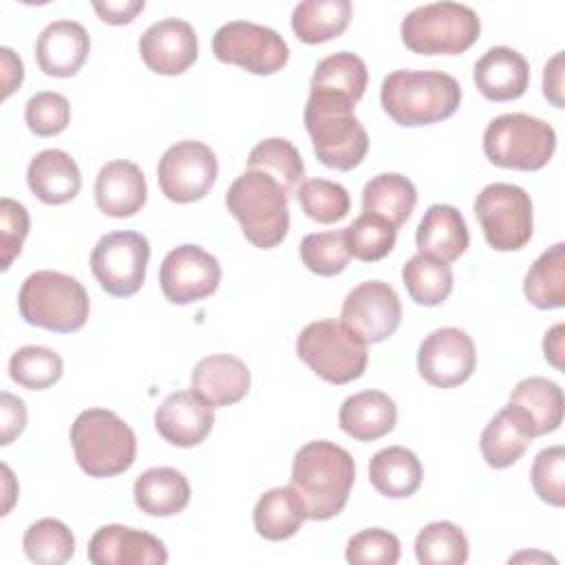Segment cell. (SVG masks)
<instances>
[{
	"instance_id": "obj_48",
	"label": "cell",
	"mask_w": 565,
	"mask_h": 565,
	"mask_svg": "<svg viewBox=\"0 0 565 565\" xmlns=\"http://www.w3.org/2000/svg\"><path fill=\"white\" fill-rule=\"evenodd\" d=\"M26 426L24 402L9 391L0 393V444L9 446Z\"/></svg>"
},
{
	"instance_id": "obj_36",
	"label": "cell",
	"mask_w": 565,
	"mask_h": 565,
	"mask_svg": "<svg viewBox=\"0 0 565 565\" xmlns=\"http://www.w3.org/2000/svg\"><path fill=\"white\" fill-rule=\"evenodd\" d=\"M247 170L269 174L274 181L280 183L285 194L298 192L305 179L302 157L296 146L285 137H269L258 141L247 157Z\"/></svg>"
},
{
	"instance_id": "obj_17",
	"label": "cell",
	"mask_w": 565,
	"mask_h": 565,
	"mask_svg": "<svg viewBox=\"0 0 565 565\" xmlns=\"http://www.w3.org/2000/svg\"><path fill=\"white\" fill-rule=\"evenodd\" d=\"M139 53L150 71L159 75H179L188 71L199 55L194 26L181 18L157 20L141 33Z\"/></svg>"
},
{
	"instance_id": "obj_34",
	"label": "cell",
	"mask_w": 565,
	"mask_h": 565,
	"mask_svg": "<svg viewBox=\"0 0 565 565\" xmlns=\"http://www.w3.org/2000/svg\"><path fill=\"white\" fill-rule=\"evenodd\" d=\"M369 71L360 55L349 51H338L318 62L311 75V90H324L340 95L358 104L366 90Z\"/></svg>"
},
{
	"instance_id": "obj_27",
	"label": "cell",
	"mask_w": 565,
	"mask_h": 565,
	"mask_svg": "<svg viewBox=\"0 0 565 565\" xmlns=\"http://www.w3.org/2000/svg\"><path fill=\"white\" fill-rule=\"evenodd\" d=\"M397 422L393 397L382 391H360L349 395L338 413L340 428L358 441H375L388 435Z\"/></svg>"
},
{
	"instance_id": "obj_42",
	"label": "cell",
	"mask_w": 565,
	"mask_h": 565,
	"mask_svg": "<svg viewBox=\"0 0 565 565\" xmlns=\"http://www.w3.org/2000/svg\"><path fill=\"white\" fill-rule=\"evenodd\" d=\"M351 252L344 230H327L307 234L300 241L302 265L318 276H335L349 265Z\"/></svg>"
},
{
	"instance_id": "obj_37",
	"label": "cell",
	"mask_w": 565,
	"mask_h": 565,
	"mask_svg": "<svg viewBox=\"0 0 565 565\" xmlns=\"http://www.w3.org/2000/svg\"><path fill=\"white\" fill-rule=\"evenodd\" d=\"M402 280L408 296L424 307L441 305L452 291V269L446 260L428 254L411 256L402 267Z\"/></svg>"
},
{
	"instance_id": "obj_43",
	"label": "cell",
	"mask_w": 565,
	"mask_h": 565,
	"mask_svg": "<svg viewBox=\"0 0 565 565\" xmlns=\"http://www.w3.org/2000/svg\"><path fill=\"white\" fill-rule=\"evenodd\" d=\"M298 203L302 212L318 223H335L351 210V199L344 185L329 179H307L300 183Z\"/></svg>"
},
{
	"instance_id": "obj_23",
	"label": "cell",
	"mask_w": 565,
	"mask_h": 565,
	"mask_svg": "<svg viewBox=\"0 0 565 565\" xmlns=\"http://www.w3.org/2000/svg\"><path fill=\"white\" fill-rule=\"evenodd\" d=\"M190 384L192 391L205 397L212 406H232L247 395L252 375L241 358L214 353L194 364Z\"/></svg>"
},
{
	"instance_id": "obj_10",
	"label": "cell",
	"mask_w": 565,
	"mask_h": 565,
	"mask_svg": "<svg viewBox=\"0 0 565 565\" xmlns=\"http://www.w3.org/2000/svg\"><path fill=\"white\" fill-rule=\"evenodd\" d=\"M475 216L483 230L488 245L497 252L521 249L532 238V199L521 185H486L475 199Z\"/></svg>"
},
{
	"instance_id": "obj_5",
	"label": "cell",
	"mask_w": 565,
	"mask_h": 565,
	"mask_svg": "<svg viewBox=\"0 0 565 565\" xmlns=\"http://www.w3.org/2000/svg\"><path fill=\"white\" fill-rule=\"evenodd\" d=\"M71 444L79 468L95 479L126 472L137 455L132 428L106 408L82 411L71 426Z\"/></svg>"
},
{
	"instance_id": "obj_18",
	"label": "cell",
	"mask_w": 565,
	"mask_h": 565,
	"mask_svg": "<svg viewBox=\"0 0 565 565\" xmlns=\"http://www.w3.org/2000/svg\"><path fill=\"white\" fill-rule=\"evenodd\" d=\"M86 554L93 565H163L168 561V550L157 536L119 523L102 525L90 536Z\"/></svg>"
},
{
	"instance_id": "obj_11",
	"label": "cell",
	"mask_w": 565,
	"mask_h": 565,
	"mask_svg": "<svg viewBox=\"0 0 565 565\" xmlns=\"http://www.w3.org/2000/svg\"><path fill=\"white\" fill-rule=\"evenodd\" d=\"M150 243L132 230L104 234L90 252V269L99 287L117 298L137 294L146 280Z\"/></svg>"
},
{
	"instance_id": "obj_40",
	"label": "cell",
	"mask_w": 565,
	"mask_h": 565,
	"mask_svg": "<svg viewBox=\"0 0 565 565\" xmlns=\"http://www.w3.org/2000/svg\"><path fill=\"white\" fill-rule=\"evenodd\" d=\"M64 373V362L57 351L40 344L20 347L9 360V377L29 391L53 386Z\"/></svg>"
},
{
	"instance_id": "obj_49",
	"label": "cell",
	"mask_w": 565,
	"mask_h": 565,
	"mask_svg": "<svg viewBox=\"0 0 565 565\" xmlns=\"http://www.w3.org/2000/svg\"><path fill=\"white\" fill-rule=\"evenodd\" d=\"M146 7L143 0H106V2H93V9L97 15L108 24H130L137 13H141Z\"/></svg>"
},
{
	"instance_id": "obj_29",
	"label": "cell",
	"mask_w": 565,
	"mask_h": 565,
	"mask_svg": "<svg viewBox=\"0 0 565 565\" xmlns=\"http://www.w3.org/2000/svg\"><path fill=\"white\" fill-rule=\"evenodd\" d=\"M369 479L380 494L388 499H406L419 490L424 468L413 450L404 446H388L371 457Z\"/></svg>"
},
{
	"instance_id": "obj_15",
	"label": "cell",
	"mask_w": 565,
	"mask_h": 565,
	"mask_svg": "<svg viewBox=\"0 0 565 565\" xmlns=\"http://www.w3.org/2000/svg\"><path fill=\"white\" fill-rule=\"evenodd\" d=\"M221 265L201 245H179L166 254L159 269V285L172 305H190L216 291Z\"/></svg>"
},
{
	"instance_id": "obj_12",
	"label": "cell",
	"mask_w": 565,
	"mask_h": 565,
	"mask_svg": "<svg viewBox=\"0 0 565 565\" xmlns=\"http://www.w3.org/2000/svg\"><path fill=\"white\" fill-rule=\"evenodd\" d=\"M216 60L236 64L254 75H271L289 60V46L282 35L265 24L232 20L216 29L212 38Z\"/></svg>"
},
{
	"instance_id": "obj_21",
	"label": "cell",
	"mask_w": 565,
	"mask_h": 565,
	"mask_svg": "<svg viewBox=\"0 0 565 565\" xmlns=\"http://www.w3.org/2000/svg\"><path fill=\"white\" fill-rule=\"evenodd\" d=\"M148 199V185L141 168L128 159H115L99 168L95 179V203L113 218L137 214Z\"/></svg>"
},
{
	"instance_id": "obj_50",
	"label": "cell",
	"mask_w": 565,
	"mask_h": 565,
	"mask_svg": "<svg viewBox=\"0 0 565 565\" xmlns=\"http://www.w3.org/2000/svg\"><path fill=\"white\" fill-rule=\"evenodd\" d=\"M543 95L556 108H563V51L554 53L543 68Z\"/></svg>"
},
{
	"instance_id": "obj_2",
	"label": "cell",
	"mask_w": 565,
	"mask_h": 565,
	"mask_svg": "<svg viewBox=\"0 0 565 565\" xmlns=\"http://www.w3.org/2000/svg\"><path fill=\"white\" fill-rule=\"evenodd\" d=\"M380 102L395 124L428 126L455 115L461 102V86L444 71L399 68L384 77Z\"/></svg>"
},
{
	"instance_id": "obj_47",
	"label": "cell",
	"mask_w": 565,
	"mask_h": 565,
	"mask_svg": "<svg viewBox=\"0 0 565 565\" xmlns=\"http://www.w3.org/2000/svg\"><path fill=\"white\" fill-rule=\"evenodd\" d=\"M29 212L26 207L15 201L4 196L0 201V254H2V271L11 267L13 258L22 252V243L29 234Z\"/></svg>"
},
{
	"instance_id": "obj_1",
	"label": "cell",
	"mask_w": 565,
	"mask_h": 565,
	"mask_svg": "<svg viewBox=\"0 0 565 565\" xmlns=\"http://www.w3.org/2000/svg\"><path fill=\"white\" fill-rule=\"evenodd\" d=\"M353 479V457L333 441H309L294 455L291 486L305 503L307 519L327 521L340 514L349 501Z\"/></svg>"
},
{
	"instance_id": "obj_16",
	"label": "cell",
	"mask_w": 565,
	"mask_h": 565,
	"mask_svg": "<svg viewBox=\"0 0 565 565\" xmlns=\"http://www.w3.org/2000/svg\"><path fill=\"white\" fill-rule=\"evenodd\" d=\"M477 366L472 338L457 327H441L428 333L417 351L419 375L439 388L463 384Z\"/></svg>"
},
{
	"instance_id": "obj_44",
	"label": "cell",
	"mask_w": 565,
	"mask_h": 565,
	"mask_svg": "<svg viewBox=\"0 0 565 565\" xmlns=\"http://www.w3.org/2000/svg\"><path fill=\"white\" fill-rule=\"evenodd\" d=\"M24 121L38 137L60 135L71 121V104L55 90H40L24 106Z\"/></svg>"
},
{
	"instance_id": "obj_46",
	"label": "cell",
	"mask_w": 565,
	"mask_h": 565,
	"mask_svg": "<svg viewBox=\"0 0 565 565\" xmlns=\"http://www.w3.org/2000/svg\"><path fill=\"white\" fill-rule=\"evenodd\" d=\"M530 479L541 501L561 508L565 503V448H543L532 463Z\"/></svg>"
},
{
	"instance_id": "obj_32",
	"label": "cell",
	"mask_w": 565,
	"mask_h": 565,
	"mask_svg": "<svg viewBox=\"0 0 565 565\" xmlns=\"http://www.w3.org/2000/svg\"><path fill=\"white\" fill-rule=\"evenodd\" d=\"M510 402L527 415L534 437L554 433L563 422V391L547 377L532 375L521 380L512 388Z\"/></svg>"
},
{
	"instance_id": "obj_4",
	"label": "cell",
	"mask_w": 565,
	"mask_h": 565,
	"mask_svg": "<svg viewBox=\"0 0 565 565\" xmlns=\"http://www.w3.org/2000/svg\"><path fill=\"white\" fill-rule=\"evenodd\" d=\"M225 205L243 227L245 238L271 249L287 236L289 205L287 194L278 181L258 170H245L232 181L225 192Z\"/></svg>"
},
{
	"instance_id": "obj_51",
	"label": "cell",
	"mask_w": 565,
	"mask_h": 565,
	"mask_svg": "<svg viewBox=\"0 0 565 565\" xmlns=\"http://www.w3.org/2000/svg\"><path fill=\"white\" fill-rule=\"evenodd\" d=\"M0 62H2V99H7L22 84L24 66H22V60L9 46L0 49Z\"/></svg>"
},
{
	"instance_id": "obj_41",
	"label": "cell",
	"mask_w": 565,
	"mask_h": 565,
	"mask_svg": "<svg viewBox=\"0 0 565 565\" xmlns=\"http://www.w3.org/2000/svg\"><path fill=\"white\" fill-rule=\"evenodd\" d=\"M351 256L362 263H375L384 258L397 241V227L377 214L362 212L349 227H344Z\"/></svg>"
},
{
	"instance_id": "obj_19",
	"label": "cell",
	"mask_w": 565,
	"mask_h": 565,
	"mask_svg": "<svg viewBox=\"0 0 565 565\" xmlns=\"http://www.w3.org/2000/svg\"><path fill=\"white\" fill-rule=\"evenodd\" d=\"M214 426V406L194 391L170 393L154 413L157 433L172 446H199Z\"/></svg>"
},
{
	"instance_id": "obj_22",
	"label": "cell",
	"mask_w": 565,
	"mask_h": 565,
	"mask_svg": "<svg viewBox=\"0 0 565 565\" xmlns=\"http://www.w3.org/2000/svg\"><path fill=\"white\" fill-rule=\"evenodd\" d=\"M472 79L486 99L510 102L527 90L530 64L516 49L492 46L477 60Z\"/></svg>"
},
{
	"instance_id": "obj_53",
	"label": "cell",
	"mask_w": 565,
	"mask_h": 565,
	"mask_svg": "<svg viewBox=\"0 0 565 565\" xmlns=\"http://www.w3.org/2000/svg\"><path fill=\"white\" fill-rule=\"evenodd\" d=\"M2 475H4V508H2V514H9L13 501H15V494H18V488L13 490V475H11V468L7 463H2Z\"/></svg>"
},
{
	"instance_id": "obj_26",
	"label": "cell",
	"mask_w": 565,
	"mask_h": 565,
	"mask_svg": "<svg viewBox=\"0 0 565 565\" xmlns=\"http://www.w3.org/2000/svg\"><path fill=\"white\" fill-rule=\"evenodd\" d=\"M415 243L419 254L452 263L468 249L470 243L466 218L455 205L435 203L424 212L417 225Z\"/></svg>"
},
{
	"instance_id": "obj_8",
	"label": "cell",
	"mask_w": 565,
	"mask_h": 565,
	"mask_svg": "<svg viewBox=\"0 0 565 565\" xmlns=\"http://www.w3.org/2000/svg\"><path fill=\"white\" fill-rule=\"evenodd\" d=\"M556 150L554 128L527 113L494 117L483 132V152L499 168L541 170Z\"/></svg>"
},
{
	"instance_id": "obj_38",
	"label": "cell",
	"mask_w": 565,
	"mask_h": 565,
	"mask_svg": "<svg viewBox=\"0 0 565 565\" xmlns=\"http://www.w3.org/2000/svg\"><path fill=\"white\" fill-rule=\"evenodd\" d=\"M468 552L463 530L450 521L428 523L415 539V556L422 565H463Z\"/></svg>"
},
{
	"instance_id": "obj_24",
	"label": "cell",
	"mask_w": 565,
	"mask_h": 565,
	"mask_svg": "<svg viewBox=\"0 0 565 565\" xmlns=\"http://www.w3.org/2000/svg\"><path fill=\"white\" fill-rule=\"evenodd\" d=\"M534 439L527 415L512 402H508L483 428L479 446L486 463L494 470L516 463Z\"/></svg>"
},
{
	"instance_id": "obj_3",
	"label": "cell",
	"mask_w": 565,
	"mask_h": 565,
	"mask_svg": "<svg viewBox=\"0 0 565 565\" xmlns=\"http://www.w3.org/2000/svg\"><path fill=\"white\" fill-rule=\"evenodd\" d=\"M353 106V102L324 90H309L305 106V126L316 157L344 172L360 166L369 152V135Z\"/></svg>"
},
{
	"instance_id": "obj_20",
	"label": "cell",
	"mask_w": 565,
	"mask_h": 565,
	"mask_svg": "<svg viewBox=\"0 0 565 565\" xmlns=\"http://www.w3.org/2000/svg\"><path fill=\"white\" fill-rule=\"evenodd\" d=\"M90 38L75 20L49 22L35 42V57L40 68L51 77H73L86 62Z\"/></svg>"
},
{
	"instance_id": "obj_14",
	"label": "cell",
	"mask_w": 565,
	"mask_h": 565,
	"mask_svg": "<svg viewBox=\"0 0 565 565\" xmlns=\"http://www.w3.org/2000/svg\"><path fill=\"white\" fill-rule=\"evenodd\" d=\"M340 322L362 342H384L402 322V302L397 291L384 280H364L353 287L340 311Z\"/></svg>"
},
{
	"instance_id": "obj_25",
	"label": "cell",
	"mask_w": 565,
	"mask_h": 565,
	"mask_svg": "<svg viewBox=\"0 0 565 565\" xmlns=\"http://www.w3.org/2000/svg\"><path fill=\"white\" fill-rule=\"evenodd\" d=\"M29 190L46 205H62L77 196L82 174L75 159L60 150L46 148L38 152L26 168Z\"/></svg>"
},
{
	"instance_id": "obj_7",
	"label": "cell",
	"mask_w": 565,
	"mask_h": 565,
	"mask_svg": "<svg viewBox=\"0 0 565 565\" xmlns=\"http://www.w3.org/2000/svg\"><path fill=\"white\" fill-rule=\"evenodd\" d=\"M399 33L413 53L459 55L479 40L481 20L468 4L441 0L408 11Z\"/></svg>"
},
{
	"instance_id": "obj_45",
	"label": "cell",
	"mask_w": 565,
	"mask_h": 565,
	"mask_svg": "<svg viewBox=\"0 0 565 565\" xmlns=\"http://www.w3.org/2000/svg\"><path fill=\"white\" fill-rule=\"evenodd\" d=\"M399 552V539L382 527L362 530L347 543V561L351 565H395Z\"/></svg>"
},
{
	"instance_id": "obj_28",
	"label": "cell",
	"mask_w": 565,
	"mask_h": 565,
	"mask_svg": "<svg viewBox=\"0 0 565 565\" xmlns=\"http://www.w3.org/2000/svg\"><path fill=\"white\" fill-rule=\"evenodd\" d=\"M132 494L137 508L148 516H174L190 503V483L177 468L157 466L135 479Z\"/></svg>"
},
{
	"instance_id": "obj_52",
	"label": "cell",
	"mask_w": 565,
	"mask_h": 565,
	"mask_svg": "<svg viewBox=\"0 0 565 565\" xmlns=\"http://www.w3.org/2000/svg\"><path fill=\"white\" fill-rule=\"evenodd\" d=\"M563 322L554 324L545 338H543V351H545V360L552 362L556 369H563Z\"/></svg>"
},
{
	"instance_id": "obj_30",
	"label": "cell",
	"mask_w": 565,
	"mask_h": 565,
	"mask_svg": "<svg viewBox=\"0 0 565 565\" xmlns=\"http://www.w3.org/2000/svg\"><path fill=\"white\" fill-rule=\"evenodd\" d=\"M307 519L305 503L294 486H280L263 492L254 505V530L267 541L294 536Z\"/></svg>"
},
{
	"instance_id": "obj_33",
	"label": "cell",
	"mask_w": 565,
	"mask_h": 565,
	"mask_svg": "<svg viewBox=\"0 0 565 565\" xmlns=\"http://www.w3.org/2000/svg\"><path fill=\"white\" fill-rule=\"evenodd\" d=\"M351 13L353 4L349 0H302L291 11V29L298 40L320 44L342 35Z\"/></svg>"
},
{
	"instance_id": "obj_6",
	"label": "cell",
	"mask_w": 565,
	"mask_h": 565,
	"mask_svg": "<svg viewBox=\"0 0 565 565\" xmlns=\"http://www.w3.org/2000/svg\"><path fill=\"white\" fill-rule=\"evenodd\" d=\"M18 307L24 322L55 333H71L86 324L90 300L84 285L62 271L40 269L24 278Z\"/></svg>"
},
{
	"instance_id": "obj_13",
	"label": "cell",
	"mask_w": 565,
	"mask_h": 565,
	"mask_svg": "<svg viewBox=\"0 0 565 565\" xmlns=\"http://www.w3.org/2000/svg\"><path fill=\"white\" fill-rule=\"evenodd\" d=\"M218 174L214 150L196 139L172 143L159 159L157 181L166 199L174 203H194L203 199Z\"/></svg>"
},
{
	"instance_id": "obj_9",
	"label": "cell",
	"mask_w": 565,
	"mask_h": 565,
	"mask_svg": "<svg viewBox=\"0 0 565 565\" xmlns=\"http://www.w3.org/2000/svg\"><path fill=\"white\" fill-rule=\"evenodd\" d=\"M298 358L324 382L358 380L369 362L366 342L338 320H316L296 338Z\"/></svg>"
},
{
	"instance_id": "obj_39",
	"label": "cell",
	"mask_w": 565,
	"mask_h": 565,
	"mask_svg": "<svg viewBox=\"0 0 565 565\" xmlns=\"http://www.w3.org/2000/svg\"><path fill=\"white\" fill-rule=\"evenodd\" d=\"M29 561L42 565H62L75 554V536L60 519H40L31 523L22 536Z\"/></svg>"
},
{
	"instance_id": "obj_35",
	"label": "cell",
	"mask_w": 565,
	"mask_h": 565,
	"mask_svg": "<svg viewBox=\"0 0 565 565\" xmlns=\"http://www.w3.org/2000/svg\"><path fill=\"white\" fill-rule=\"evenodd\" d=\"M523 294L539 309L565 305V243L552 245L532 263L523 280Z\"/></svg>"
},
{
	"instance_id": "obj_31",
	"label": "cell",
	"mask_w": 565,
	"mask_h": 565,
	"mask_svg": "<svg viewBox=\"0 0 565 565\" xmlns=\"http://www.w3.org/2000/svg\"><path fill=\"white\" fill-rule=\"evenodd\" d=\"M417 203L413 181L399 172H382L366 181L362 190V212L377 214L393 223L404 225Z\"/></svg>"
}]
</instances>
